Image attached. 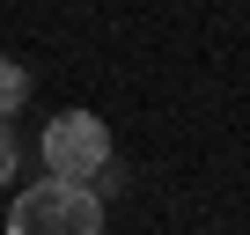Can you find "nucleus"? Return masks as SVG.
Wrapping results in <instances>:
<instances>
[{
  "mask_svg": "<svg viewBox=\"0 0 250 235\" xmlns=\"http://www.w3.org/2000/svg\"><path fill=\"white\" fill-rule=\"evenodd\" d=\"M8 235H103V198L59 176H37L8 206Z\"/></svg>",
  "mask_w": 250,
  "mask_h": 235,
  "instance_id": "obj_1",
  "label": "nucleus"
},
{
  "mask_svg": "<svg viewBox=\"0 0 250 235\" xmlns=\"http://www.w3.org/2000/svg\"><path fill=\"white\" fill-rule=\"evenodd\" d=\"M22 103H30V74H22L8 52H0V118H15Z\"/></svg>",
  "mask_w": 250,
  "mask_h": 235,
  "instance_id": "obj_3",
  "label": "nucleus"
},
{
  "mask_svg": "<svg viewBox=\"0 0 250 235\" xmlns=\"http://www.w3.org/2000/svg\"><path fill=\"white\" fill-rule=\"evenodd\" d=\"M22 169V147H15V125H8V118H0V184H8Z\"/></svg>",
  "mask_w": 250,
  "mask_h": 235,
  "instance_id": "obj_4",
  "label": "nucleus"
},
{
  "mask_svg": "<svg viewBox=\"0 0 250 235\" xmlns=\"http://www.w3.org/2000/svg\"><path fill=\"white\" fill-rule=\"evenodd\" d=\"M37 155H44V176H59V184H88L118 147H110V125L96 110H59L52 125H44V140H37Z\"/></svg>",
  "mask_w": 250,
  "mask_h": 235,
  "instance_id": "obj_2",
  "label": "nucleus"
}]
</instances>
